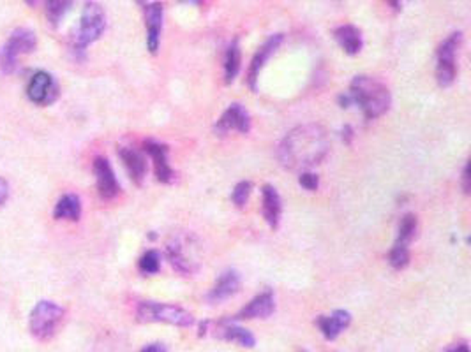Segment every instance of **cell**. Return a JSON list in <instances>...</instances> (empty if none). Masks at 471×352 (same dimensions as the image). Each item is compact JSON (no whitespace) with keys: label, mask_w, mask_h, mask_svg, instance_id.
<instances>
[{"label":"cell","mask_w":471,"mask_h":352,"mask_svg":"<svg viewBox=\"0 0 471 352\" xmlns=\"http://www.w3.org/2000/svg\"><path fill=\"white\" fill-rule=\"evenodd\" d=\"M328 146V136L323 127L308 123L288 132L286 138L281 141L277 155L288 170L304 171L327 157Z\"/></svg>","instance_id":"1"},{"label":"cell","mask_w":471,"mask_h":352,"mask_svg":"<svg viewBox=\"0 0 471 352\" xmlns=\"http://www.w3.org/2000/svg\"><path fill=\"white\" fill-rule=\"evenodd\" d=\"M348 95L352 102H355L362 109L367 120H374L385 115L390 108V102H392L389 88L371 76H357L350 85Z\"/></svg>","instance_id":"2"},{"label":"cell","mask_w":471,"mask_h":352,"mask_svg":"<svg viewBox=\"0 0 471 352\" xmlns=\"http://www.w3.org/2000/svg\"><path fill=\"white\" fill-rule=\"evenodd\" d=\"M138 322H164V324L189 328L195 324V317L188 310L168 303L141 302L136 308Z\"/></svg>","instance_id":"3"},{"label":"cell","mask_w":471,"mask_h":352,"mask_svg":"<svg viewBox=\"0 0 471 352\" xmlns=\"http://www.w3.org/2000/svg\"><path fill=\"white\" fill-rule=\"evenodd\" d=\"M166 254L171 266L184 277H191L200 270L198 245H196L193 236L177 234V236L171 238L166 247Z\"/></svg>","instance_id":"4"},{"label":"cell","mask_w":471,"mask_h":352,"mask_svg":"<svg viewBox=\"0 0 471 352\" xmlns=\"http://www.w3.org/2000/svg\"><path fill=\"white\" fill-rule=\"evenodd\" d=\"M106 28L104 9L97 2H87L82 11L80 25L75 32V50L83 51L87 46L96 43Z\"/></svg>","instance_id":"5"},{"label":"cell","mask_w":471,"mask_h":352,"mask_svg":"<svg viewBox=\"0 0 471 352\" xmlns=\"http://www.w3.org/2000/svg\"><path fill=\"white\" fill-rule=\"evenodd\" d=\"M64 308L53 302H39L32 308L31 317H28V329L32 336H36L41 342H46L55 335L58 324L64 319Z\"/></svg>","instance_id":"6"},{"label":"cell","mask_w":471,"mask_h":352,"mask_svg":"<svg viewBox=\"0 0 471 352\" xmlns=\"http://www.w3.org/2000/svg\"><path fill=\"white\" fill-rule=\"evenodd\" d=\"M38 46V39L36 34L28 28H16L13 34L9 35L7 43L0 48V71L9 75L16 69L18 58L21 55L32 53Z\"/></svg>","instance_id":"7"},{"label":"cell","mask_w":471,"mask_h":352,"mask_svg":"<svg viewBox=\"0 0 471 352\" xmlns=\"http://www.w3.org/2000/svg\"><path fill=\"white\" fill-rule=\"evenodd\" d=\"M462 44L461 32H454L448 35L438 48V65H436V79L440 87L447 88L455 82L458 67H455V58L458 51Z\"/></svg>","instance_id":"8"},{"label":"cell","mask_w":471,"mask_h":352,"mask_svg":"<svg viewBox=\"0 0 471 352\" xmlns=\"http://www.w3.org/2000/svg\"><path fill=\"white\" fill-rule=\"evenodd\" d=\"M28 101L38 106H50L58 99V85L46 71L34 72L27 87Z\"/></svg>","instance_id":"9"},{"label":"cell","mask_w":471,"mask_h":352,"mask_svg":"<svg viewBox=\"0 0 471 352\" xmlns=\"http://www.w3.org/2000/svg\"><path fill=\"white\" fill-rule=\"evenodd\" d=\"M214 131L217 136H226L233 131L240 132V134H247L251 131L249 113H247V109L242 104L235 102V104H232L222 113V116L214 126Z\"/></svg>","instance_id":"10"},{"label":"cell","mask_w":471,"mask_h":352,"mask_svg":"<svg viewBox=\"0 0 471 352\" xmlns=\"http://www.w3.org/2000/svg\"><path fill=\"white\" fill-rule=\"evenodd\" d=\"M283 39H284L283 34L270 35V38L266 39V41L263 43L260 48H258L256 53H254L253 60H251V65H249V72H247V82H249V87L253 88V90H256V83H258V78H260L261 69L265 67L266 60H269V58L276 53V50L281 46Z\"/></svg>","instance_id":"11"},{"label":"cell","mask_w":471,"mask_h":352,"mask_svg":"<svg viewBox=\"0 0 471 352\" xmlns=\"http://www.w3.org/2000/svg\"><path fill=\"white\" fill-rule=\"evenodd\" d=\"M94 175H96L97 192L103 199H113L120 192V185L117 182V176L113 173L112 164L104 157H97L94 160Z\"/></svg>","instance_id":"12"},{"label":"cell","mask_w":471,"mask_h":352,"mask_svg":"<svg viewBox=\"0 0 471 352\" xmlns=\"http://www.w3.org/2000/svg\"><path fill=\"white\" fill-rule=\"evenodd\" d=\"M164 7L161 2H152L145 6V25H147V48L151 53H157L163 32Z\"/></svg>","instance_id":"13"},{"label":"cell","mask_w":471,"mask_h":352,"mask_svg":"<svg viewBox=\"0 0 471 352\" xmlns=\"http://www.w3.org/2000/svg\"><path fill=\"white\" fill-rule=\"evenodd\" d=\"M144 148L148 155L154 160V171L156 178L161 183H171L175 180V171L171 170L170 163H168V146L163 143H157L148 139L144 143Z\"/></svg>","instance_id":"14"},{"label":"cell","mask_w":471,"mask_h":352,"mask_svg":"<svg viewBox=\"0 0 471 352\" xmlns=\"http://www.w3.org/2000/svg\"><path fill=\"white\" fill-rule=\"evenodd\" d=\"M276 310V299H274L272 291H265L258 295L256 298L251 299L239 314L235 315V321H244V319H265L270 317Z\"/></svg>","instance_id":"15"},{"label":"cell","mask_w":471,"mask_h":352,"mask_svg":"<svg viewBox=\"0 0 471 352\" xmlns=\"http://www.w3.org/2000/svg\"><path fill=\"white\" fill-rule=\"evenodd\" d=\"M320 331L327 340H335L350 324H352V314L346 310H335L330 315H320L316 319Z\"/></svg>","instance_id":"16"},{"label":"cell","mask_w":471,"mask_h":352,"mask_svg":"<svg viewBox=\"0 0 471 352\" xmlns=\"http://www.w3.org/2000/svg\"><path fill=\"white\" fill-rule=\"evenodd\" d=\"M239 291H240L239 273L229 270L224 271V273L217 278V282H215L214 287L210 289L207 299H209L210 303H221L226 302L228 298H232V296H235Z\"/></svg>","instance_id":"17"},{"label":"cell","mask_w":471,"mask_h":352,"mask_svg":"<svg viewBox=\"0 0 471 352\" xmlns=\"http://www.w3.org/2000/svg\"><path fill=\"white\" fill-rule=\"evenodd\" d=\"M215 335L222 340H228V342L239 343L240 347H247V349H253L256 346V339H254L253 333L249 329L242 328V326L235 324L233 321H221L215 328Z\"/></svg>","instance_id":"18"},{"label":"cell","mask_w":471,"mask_h":352,"mask_svg":"<svg viewBox=\"0 0 471 352\" xmlns=\"http://www.w3.org/2000/svg\"><path fill=\"white\" fill-rule=\"evenodd\" d=\"M119 157L124 163V166H126L131 180H133L136 185H141L145 180V175H147V163H145L144 155H141L140 152H136L134 148L122 146V148L119 150Z\"/></svg>","instance_id":"19"},{"label":"cell","mask_w":471,"mask_h":352,"mask_svg":"<svg viewBox=\"0 0 471 352\" xmlns=\"http://www.w3.org/2000/svg\"><path fill=\"white\" fill-rule=\"evenodd\" d=\"M263 194V217H265L266 224L272 229L279 227L281 211H283V204H281V197L277 190L272 185H265L261 190Z\"/></svg>","instance_id":"20"},{"label":"cell","mask_w":471,"mask_h":352,"mask_svg":"<svg viewBox=\"0 0 471 352\" xmlns=\"http://www.w3.org/2000/svg\"><path fill=\"white\" fill-rule=\"evenodd\" d=\"M334 38L339 43V46L348 55L360 53L364 46L362 32L357 27H353V25H341V27H337L334 31Z\"/></svg>","instance_id":"21"},{"label":"cell","mask_w":471,"mask_h":352,"mask_svg":"<svg viewBox=\"0 0 471 352\" xmlns=\"http://www.w3.org/2000/svg\"><path fill=\"white\" fill-rule=\"evenodd\" d=\"M53 217L58 220H80L82 217V201L75 194H65L58 199L57 207L53 210Z\"/></svg>","instance_id":"22"},{"label":"cell","mask_w":471,"mask_h":352,"mask_svg":"<svg viewBox=\"0 0 471 352\" xmlns=\"http://www.w3.org/2000/svg\"><path fill=\"white\" fill-rule=\"evenodd\" d=\"M240 62H242V53H240L239 39H235L229 44L228 51H226L224 57V78L226 83H233V79L237 78L240 71Z\"/></svg>","instance_id":"23"},{"label":"cell","mask_w":471,"mask_h":352,"mask_svg":"<svg viewBox=\"0 0 471 352\" xmlns=\"http://www.w3.org/2000/svg\"><path fill=\"white\" fill-rule=\"evenodd\" d=\"M43 4H45L46 18L53 27L60 25V21L72 7V0H43Z\"/></svg>","instance_id":"24"},{"label":"cell","mask_w":471,"mask_h":352,"mask_svg":"<svg viewBox=\"0 0 471 352\" xmlns=\"http://www.w3.org/2000/svg\"><path fill=\"white\" fill-rule=\"evenodd\" d=\"M417 233V217L413 214H408L401 219L399 233H397V243L410 245V241L415 238Z\"/></svg>","instance_id":"25"},{"label":"cell","mask_w":471,"mask_h":352,"mask_svg":"<svg viewBox=\"0 0 471 352\" xmlns=\"http://www.w3.org/2000/svg\"><path fill=\"white\" fill-rule=\"evenodd\" d=\"M389 261L396 270H403V268H406L408 264H410V251H408V245L397 243L396 241V245H394L392 251H390Z\"/></svg>","instance_id":"26"},{"label":"cell","mask_w":471,"mask_h":352,"mask_svg":"<svg viewBox=\"0 0 471 352\" xmlns=\"http://www.w3.org/2000/svg\"><path fill=\"white\" fill-rule=\"evenodd\" d=\"M138 268H140L141 273L145 275H154L159 271L161 268V255L157 251H147L144 255H141L140 263H138Z\"/></svg>","instance_id":"27"},{"label":"cell","mask_w":471,"mask_h":352,"mask_svg":"<svg viewBox=\"0 0 471 352\" xmlns=\"http://www.w3.org/2000/svg\"><path fill=\"white\" fill-rule=\"evenodd\" d=\"M251 189H253L251 182H240V183H237L235 189H233V192H232V201H233V203H235L239 208L246 207L247 199H249V196H251Z\"/></svg>","instance_id":"28"},{"label":"cell","mask_w":471,"mask_h":352,"mask_svg":"<svg viewBox=\"0 0 471 352\" xmlns=\"http://www.w3.org/2000/svg\"><path fill=\"white\" fill-rule=\"evenodd\" d=\"M298 183H301L305 190H316L318 185H320V180L313 173H302L301 178H298Z\"/></svg>","instance_id":"29"},{"label":"cell","mask_w":471,"mask_h":352,"mask_svg":"<svg viewBox=\"0 0 471 352\" xmlns=\"http://www.w3.org/2000/svg\"><path fill=\"white\" fill-rule=\"evenodd\" d=\"M7 197H9V185H7L6 180L0 178V207L6 204Z\"/></svg>","instance_id":"30"},{"label":"cell","mask_w":471,"mask_h":352,"mask_svg":"<svg viewBox=\"0 0 471 352\" xmlns=\"http://www.w3.org/2000/svg\"><path fill=\"white\" fill-rule=\"evenodd\" d=\"M470 164H466L465 166V171H462V190H465L466 194H470V189H471V185H470Z\"/></svg>","instance_id":"31"},{"label":"cell","mask_w":471,"mask_h":352,"mask_svg":"<svg viewBox=\"0 0 471 352\" xmlns=\"http://www.w3.org/2000/svg\"><path fill=\"white\" fill-rule=\"evenodd\" d=\"M141 352H168V349L163 346V343H151V346L144 347Z\"/></svg>","instance_id":"32"},{"label":"cell","mask_w":471,"mask_h":352,"mask_svg":"<svg viewBox=\"0 0 471 352\" xmlns=\"http://www.w3.org/2000/svg\"><path fill=\"white\" fill-rule=\"evenodd\" d=\"M386 2H389L396 11L403 9V0H386Z\"/></svg>","instance_id":"33"},{"label":"cell","mask_w":471,"mask_h":352,"mask_svg":"<svg viewBox=\"0 0 471 352\" xmlns=\"http://www.w3.org/2000/svg\"><path fill=\"white\" fill-rule=\"evenodd\" d=\"M448 352H470V349H468V346H466V343H461V346H455L454 349H450Z\"/></svg>","instance_id":"34"},{"label":"cell","mask_w":471,"mask_h":352,"mask_svg":"<svg viewBox=\"0 0 471 352\" xmlns=\"http://www.w3.org/2000/svg\"><path fill=\"white\" fill-rule=\"evenodd\" d=\"M180 2H184V4H193V6H200V4H202L203 0H180Z\"/></svg>","instance_id":"35"},{"label":"cell","mask_w":471,"mask_h":352,"mask_svg":"<svg viewBox=\"0 0 471 352\" xmlns=\"http://www.w3.org/2000/svg\"><path fill=\"white\" fill-rule=\"evenodd\" d=\"M25 2H27L28 6L36 7V6H39V4H43V0H25Z\"/></svg>","instance_id":"36"},{"label":"cell","mask_w":471,"mask_h":352,"mask_svg":"<svg viewBox=\"0 0 471 352\" xmlns=\"http://www.w3.org/2000/svg\"><path fill=\"white\" fill-rule=\"evenodd\" d=\"M136 2H138V4H145V0H136Z\"/></svg>","instance_id":"37"}]
</instances>
